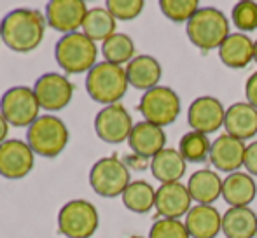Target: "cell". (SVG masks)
Returning <instances> with one entry per match:
<instances>
[{
	"mask_svg": "<svg viewBox=\"0 0 257 238\" xmlns=\"http://www.w3.org/2000/svg\"><path fill=\"white\" fill-rule=\"evenodd\" d=\"M46 21L39 11L14 9L0 23L4 44L16 53L34 51L44 37Z\"/></svg>",
	"mask_w": 257,
	"mask_h": 238,
	"instance_id": "cell-1",
	"label": "cell"
},
{
	"mask_svg": "<svg viewBox=\"0 0 257 238\" xmlns=\"http://www.w3.org/2000/svg\"><path fill=\"white\" fill-rule=\"evenodd\" d=\"M186 30L189 41L201 51L219 49L231 34L229 20L217 7H200L186 25Z\"/></svg>",
	"mask_w": 257,
	"mask_h": 238,
	"instance_id": "cell-2",
	"label": "cell"
},
{
	"mask_svg": "<svg viewBox=\"0 0 257 238\" xmlns=\"http://www.w3.org/2000/svg\"><path fill=\"white\" fill-rule=\"evenodd\" d=\"M128 77L126 68L119 65L102 61L96 63L86 77V89L95 102L103 105H115L128 91Z\"/></svg>",
	"mask_w": 257,
	"mask_h": 238,
	"instance_id": "cell-3",
	"label": "cell"
},
{
	"mask_svg": "<svg viewBox=\"0 0 257 238\" xmlns=\"http://www.w3.org/2000/svg\"><path fill=\"white\" fill-rule=\"evenodd\" d=\"M56 61L68 74H82L89 72L96 65L98 48L96 44L81 32L67 34L61 37L54 49Z\"/></svg>",
	"mask_w": 257,
	"mask_h": 238,
	"instance_id": "cell-4",
	"label": "cell"
},
{
	"mask_svg": "<svg viewBox=\"0 0 257 238\" xmlns=\"http://www.w3.org/2000/svg\"><path fill=\"white\" fill-rule=\"evenodd\" d=\"M28 146L34 153L44 158H54L67 147L68 130L61 119L54 116H41L28 126Z\"/></svg>",
	"mask_w": 257,
	"mask_h": 238,
	"instance_id": "cell-5",
	"label": "cell"
},
{
	"mask_svg": "<svg viewBox=\"0 0 257 238\" xmlns=\"http://www.w3.org/2000/svg\"><path fill=\"white\" fill-rule=\"evenodd\" d=\"M100 224L98 210L86 200H72L58 214V228L67 238H91Z\"/></svg>",
	"mask_w": 257,
	"mask_h": 238,
	"instance_id": "cell-6",
	"label": "cell"
},
{
	"mask_svg": "<svg viewBox=\"0 0 257 238\" xmlns=\"http://www.w3.org/2000/svg\"><path fill=\"white\" fill-rule=\"evenodd\" d=\"M89 184L96 194L103 198H115L132 184L130 168L117 156H107L98 160L89 172Z\"/></svg>",
	"mask_w": 257,
	"mask_h": 238,
	"instance_id": "cell-7",
	"label": "cell"
},
{
	"mask_svg": "<svg viewBox=\"0 0 257 238\" xmlns=\"http://www.w3.org/2000/svg\"><path fill=\"white\" fill-rule=\"evenodd\" d=\"M139 110L144 116V121H149L158 126H166L177 121L182 110L180 98L168 86H156L142 95Z\"/></svg>",
	"mask_w": 257,
	"mask_h": 238,
	"instance_id": "cell-8",
	"label": "cell"
},
{
	"mask_svg": "<svg viewBox=\"0 0 257 238\" xmlns=\"http://www.w3.org/2000/svg\"><path fill=\"white\" fill-rule=\"evenodd\" d=\"M39 100L34 89L16 86L4 93L0 100V114L13 126H32L39 117Z\"/></svg>",
	"mask_w": 257,
	"mask_h": 238,
	"instance_id": "cell-9",
	"label": "cell"
},
{
	"mask_svg": "<svg viewBox=\"0 0 257 238\" xmlns=\"http://www.w3.org/2000/svg\"><path fill=\"white\" fill-rule=\"evenodd\" d=\"M133 126L135 125L132 121V116L121 103L103 107L95 117L96 135L108 144H121L128 140Z\"/></svg>",
	"mask_w": 257,
	"mask_h": 238,
	"instance_id": "cell-10",
	"label": "cell"
},
{
	"mask_svg": "<svg viewBox=\"0 0 257 238\" xmlns=\"http://www.w3.org/2000/svg\"><path fill=\"white\" fill-rule=\"evenodd\" d=\"M154 208L161 219L186 217L193 208V198H191L187 186L182 182L161 184L156 189Z\"/></svg>",
	"mask_w": 257,
	"mask_h": 238,
	"instance_id": "cell-11",
	"label": "cell"
},
{
	"mask_svg": "<svg viewBox=\"0 0 257 238\" xmlns=\"http://www.w3.org/2000/svg\"><path fill=\"white\" fill-rule=\"evenodd\" d=\"M224 117H226V109L222 102L215 96H200L193 100V103L187 109V123L191 130L205 133V135H210L222 128Z\"/></svg>",
	"mask_w": 257,
	"mask_h": 238,
	"instance_id": "cell-12",
	"label": "cell"
},
{
	"mask_svg": "<svg viewBox=\"0 0 257 238\" xmlns=\"http://www.w3.org/2000/svg\"><path fill=\"white\" fill-rule=\"evenodd\" d=\"M34 168V151L23 140L11 139L0 144V175L6 179H23Z\"/></svg>",
	"mask_w": 257,
	"mask_h": 238,
	"instance_id": "cell-13",
	"label": "cell"
},
{
	"mask_svg": "<svg viewBox=\"0 0 257 238\" xmlns=\"http://www.w3.org/2000/svg\"><path fill=\"white\" fill-rule=\"evenodd\" d=\"M39 105L46 110H61L67 107L74 95V86L65 75L44 74L34 86Z\"/></svg>",
	"mask_w": 257,
	"mask_h": 238,
	"instance_id": "cell-14",
	"label": "cell"
},
{
	"mask_svg": "<svg viewBox=\"0 0 257 238\" xmlns=\"http://www.w3.org/2000/svg\"><path fill=\"white\" fill-rule=\"evenodd\" d=\"M245 151H247V144L243 140L224 133V135H219L212 142L210 161H212L217 170L226 172L229 175L243 167Z\"/></svg>",
	"mask_w": 257,
	"mask_h": 238,
	"instance_id": "cell-15",
	"label": "cell"
},
{
	"mask_svg": "<svg viewBox=\"0 0 257 238\" xmlns=\"http://www.w3.org/2000/svg\"><path fill=\"white\" fill-rule=\"evenodd\" d=\"M86 14L88 9L81 0H53L46 9L48 23L54 30L63 32L65 35L77 32V28L84 23Z\"/></svg>",
	"mask_w": 257,
	"mask_h": 238,
	"instance_id": "cell-16",
	"label": "cell"
},
{
	"mask_svg": "<svg viewBox=\"0 0 257 238\" xmlns=\"http://www.w3.org/2000/svg\"><path fill=\"white\" fill-rule=\"evenodd\" d=\"M128 144L133 154L146 158V160H153L156 154L165 149L166 133L161 126L153 125L149 121H140L133 126Z\"/></svg>",
	"mask_w": 257,
	"mask_h": 238,
	"instance_id": "cell-17",
	"label": "cell"
},
{
	"mask_svg": "<svg viewBox=\"0 0 257 238\" xmlns=\"http://www.w3.org/2000/svg\"><path fill=\"white\" fill-rule=\"evenodd\" d=\"M184 224L191 238H215L222 233V215L213 205H194Z\"/></svg>",
	"mask_w": 257,
	"mask_h": 238,
	"instance_id": "cell-18",
	"label": "cell"
},
{
	"mask_svg": "<svg viewBox=\"0 0 257 238\" xmlns=\"http://www.w3.org/2000/svg\"><path fill=\"white\" fill-rule=\"evenodd\" d=\"M224 128L227 135H233L240 140L252 139L257 135V109L248 102H236L226 109Z\"/></svg>",
	"mask_w": 257,
	"mask_h": 238,
	"instance_id": "cell-19",
	"label": "cell"
},
{
	"mask_svg": "<svg viewBox=\"0 0 257 238\" xmlns=\"http://www.w3.org/2000/svg\"><path fill=\"white\" fill-rule=\"evenodd\" d=\"M161 63L149 55L135 56L126 65V77H128L130 86L144 93L159 86L158 82L161 79Z\"/></svg>",
	"mask_w": 257,
	"mask_h": 238,
	"instance_id": "cell-20",
	"label": "cell"
},
{
	"mask_svg": "<svg viewBox=\"0 0 257 238\" xmlns=\"http://www.w3.org/2000/svg\"><path fill=\"white\" fill-rule=\"evenodd\" d=\"M257 196L255 179L247 172H234L222 180V198L231 207H248Z\"/></svg>",
	"mask_w": 257,
	"mask_h": 238,
	"instance_id": "cell-21",
	"label": "cell"
},
{
	"mask_svg": "<svg viewBox=\"0 0 257 238\" xmlns=\"http://www.w3.org/2000/svg\"><path fill=\"white\" fill-rule=\"evenodd\" d=\"M254 44L247 34L234 32L220 44L219 58L227 68H245L254 60Z\"/></svg>",
	"mask_w": 257,
	"mask_h": 238,
	"instance_id": "cell-22",
	"label": "cell"
},
{
	"mask_svg": "<svg viewBox=\"0 0 257 238\" xmlns=\"http://www.w3.org/2000/svg\"><path fill=\"white\" fill-rule=\"evenodd\" d=\"M222 180L219 174L210 168L194 172L187 180V189L198 205H213L222 196Z\"/></svg>",
	"mask_w": 257,
	"mask_h": 238,
	"instance_id": "cell-23",
	"label": "cell"
},
{
	"mask_svg": "<svg viewBox=\"0 0 257 238\" xmlns=\"http://www.w3.org/2000/svg\"><path fill=\"white\" fill-rule=\"evenodd\" d=\"M151 172L161 184L180 182V179L186 175L187 163L179 153V149L165 147L161 153H158L149 163Z\"/></svg>",
	"mask_w": 257,
	"mask_h": 238,
	"instance_id": "cell-24",
	"label": "cell"
},
{
	"mask_svg": "<svg viewBox=\"0 0 257 238\" xmlns=\"http://www.w3.org/2000/svg\"><path fill=\"white\" fill-rule=\"evenodd\" d=\"M226 238H254L257 235V214L250 207H229L222 215Z\"/></svg>",
	"mask_w": 257,
	"mask_h": 238,
	"instance_id": "cell-25",
	"label": "cell"
},
{
	"mask_svg": "<svg viewBox=\"0 0 257 238\" xmlns=\"http://www.w3.org/2000/svg\"><path fill=\"white\" fill-rule=\"evenodd\" d=\"M115 18L108 13L107 7H95L89 9L82 23V34L88 35L93 42L96 41H107L108 37L115 34Z\"/></svg>",
	"mask_w": 257,
	"mask_h": 238,
	"instance_id": "cell-26",
	"label": "cell"
},
{
	"mask_svg": "<svg viewBox=\"0 0 257 238\" xmlns=\"http://www.w3.org/2000/svg\"><path fill=\"white\" fill-rule=\"evenodd\" d=\"M122 203L135 214H147L156 203V189L146 180H133L122 193Z\"/></svg>",
	"mask_w": 257,
	"mask_h": 238,
	"instance_id": "cell-27",
	"label": "cell"
},
{
	"mask_svg": "<svg viewBox=\"0 0 257 238\" xmlns=\"http://www.w3.org/2000/svg\"><path fill=\"white\" fill-rule=\"evenodd\" d=\"M210 149H212V142L208 135L194 130L184 133L179 140V153L182 154L186 163H203L210 160Z\"/></svg>",
	"mask_w": 257,
	"mask_h": 238,
	"instance_id": "cell-28",
	"label": "cell"
},
{
	"mask_svg": "<svg viewBox=\"0 0 257 238\" xmlns=\"http://www.w3.org/2000/svg\"><path fill=\"white\" fill-rule=\"evenodd\" d=\"M103 58L108 63L114 65H124L130 63L135 58V44H133L132 37L126 34H114L112 37H108L102 46Z\"/></svg>",
	"mask_w": 257,
	"mask_h": 238,
	"instance_id": "cell-29",
	"label": "cell"
},
{
	"mask_svg": "<svg viewBox=\"0 0 257 238\" xmlns=\"http://www.w3.org/2000/svg\"><path fill=\"white\" fill-rule=\"evenodd\" d=\"M161 13L173 23H189V20L200 11L198 0H161Z\"/></svg>",
	"mask_w": 257,
	"mask_h": 238,
	"instance_id": "cell-30",
	"label": "cell"
},
{
	"mask_svg": "<svg viewBox=\"0 0 257 238\" xmlns=\"http://www.w3.org/2000/svg\"><path fill=\"white\" fill-rule=\"evenodd\" d=\"M231 21L236 25L241 34L254 32L257 28V2L241 0V2L234 4L233 11H231Z\"/></svg>",
	"mask_w": 257,
	"mask_h": 238,
	"instance_id": "cell-31",
	"label": "cell"
},
{
	"mask_svg": "<svg viewBox=\"0 0 257 238\" xmlns=\"http://www.w3.org/2000/svg\"><path fill=\"white\" fill-rule=\"evenodd\" d=\"M149 238H191L180 219H158L151 226Z\"/></svg>",
	"mask_w": 257,
	"mask_h": 238,
	"instance_id": "cell-32",
	"label": "cell"
},
{
	"mask_svg": "<svg viewBox=\"0 0 257 238\" xmlns=\"http://www.w3.org/2000/svg\"><path fill=\"white\" fill-rule=\"evenodd\" d=\"M144 6H146V4H144L142 0H108L107 2L108 13L115 18V21L135 20L144 11Z\"/></svg>",
	"mask_w": 257,
	"mask_h": 238,
	"instance_id": "cell-33",
	"label": "cell"
},
{
	"mask_svg": "<svg viewBox=\"0 0 257 238\" xmlns=\"http://www.w3.org/2000/svg\"><path fill=\"white\" fill-rule=\"evenodd\" d=\"M243 167L247 168V174H250L252 177H257V140L247 146Z\"/></svg>",
	"mask_w": 257,
	"mask_h": 238,
	"instance_id": "cell-34",
	"label": "cell"
},
{
	"mask_svg": "<svg viewBox=\"0 0 257 238\" xmlns=\"http://www.w3.org/2000/svg\"><path fill=\"white\" fill-rule=\"evenodd\" d=\"M245 95H247V102L257 109V72H254V74L247 79V84H245Z\"/></svg>",
	"mask_w": 257,
	"mask_h": 238,
	"instance_id": "cell-35",
	"label": "cell"
},
{
	"mask_svg": "<svg viewBox=\"0 0 257 238\" xmlns=\"http://www.w3.org/2000/svg\"><path fill=\"white\" fill-rule=\"evenodd\" d=\"M7 132H9V123L6 121V117L0 114V144L6 142Z\"/></svg>",
	"mask_w": 257,
	"mask_h": 238,
	"instance_id": "cell-36",
	"label": "cell"
},
{
	"mask_svg": "<svg viewBox=\"0 0 257 238\" xmlns=\"http://www.w3.org/2000/svg\"><path fill=\"white\" fill-rule=\"evenodd\" d=\"M254 60H255V63H257V41H255V44H254Z\"/></svg>",
	"mask_w": 257,
	"mask_h": 238,
	"instance_id": "cell-37",
	"label": "cell"
},
{
	"mask_svg": "<svg viewBox=\"0 0 257 238\" xmlns=\"http://www.w3.org/2000/svg\"><path fill=\"white\" fill-rule=\"evenodd\" d=\"M130 238H144V236H130Z\"/></svg>",
	"mask_w": 257,
	"mask_h": 238,
	"instance_id": "cell-38",
	"label": "cell"
},
{
	"mask_svg": "<svg viewBox=\"0 0 257 238\" xmlns=\"http://www.w3.org/2000/svg\"><path fill=\"white\" fill-rule=\"evenodd\" d=\"M0 41H2V35H0Z\"/></svg>",
	"mask_w": 257,
	"mask_h": 238,
	"instance_id": "cell-39",
	"label": "cell"
}]
</instances>
